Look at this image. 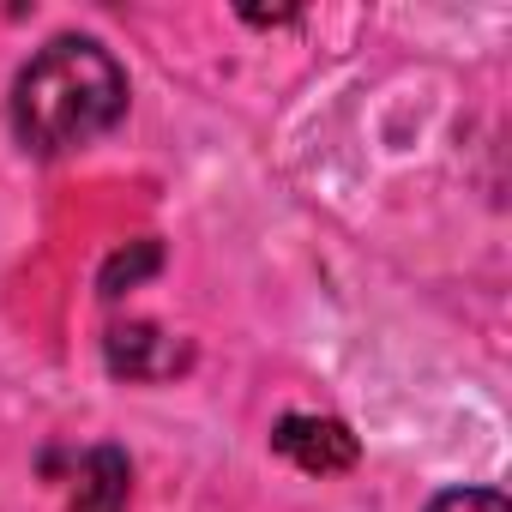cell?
Here are the masks:
<instances>
[{"label":"cell","instance_id":"cell-1","mask_svg":"<svg viewBox=\"0 0 512 512\" xmlns=\"http://www.w3.org/2000/svg\"><path fill=\"white\" fill-rule=\"evenodd\" d=\"M127 115V73L91 37H55L13 85V133L37 157H67Z\"/></svg>","mask_w":512,"mask_h":512},{"label":"cell","instance_id":"cell-2","mask_svg":"<svg viewBox=\"0 0 512 512\" xmlns=\"http://www.w3.org/2000/svg\"><path fill=\"white\" fill-rule=\"evenodd\" d=\"M272 446L308 476H338V470L356 464V434L344 422H332V416H284Z\"/></svg>","mask_w":512,"mask_h":512},{"label":"cell","instance_id":"cell-3","mask_svg":"<svg viewBox=\"0 0 512 512\" xmlns=\"http://www.w3.org/2000/svg\"><path fill=\"white\" fill-rule=\"evenodd\" d=\"M127 494H133V464L115 446H97L73 470L67 512H127Z\"/></svg>","mask_w":512,"mask_h":512},{"label":"cell","instance_id":"cell-4","mask_svg":"<svg viewBox=\"0 0 512 512\" xmlns=\"http://www.w3.org/2000/svg\"><path fill=\"white\" fill-rule=\"evenodd\" d=\"M109 362L133 380H157V374H175L181 368V350L157 332V326H115L109 332Z\"/></svg>","mask_w":512,"mask_h":512},{"label":"cell","instance_id":"cell-5","mask_svg":"<svg viewBox=\"0 0 512 512\" xmlns=\"http://www.w3.org/2000/svg\"><path fill=\"white\" fill-rule=\"evenodd\" d=\"M428 512H506V500L494 488H446L428 500Z\"/></svg>","mask_w":512,"mask_h":512}]
</instances>
